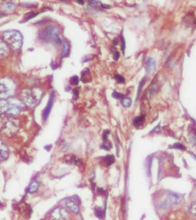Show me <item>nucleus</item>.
Segmentation results:
<instances>
[{
	"label": "nucleus",
	"mask_w": 196,
	"mask_h": 220,
	"mask_svg": "<svg viewBox=\"0 0 196 220\" xmlns=\"http://www.w3.org/2000/svg\"><path fill=\"white\" fill-rule=\"evenodd\" d=\"M43 91L37 87L24 88L21 92L22 100L26 106L33 107L40 102L43 96Z\"/></svg>",
	"instance_id": "nucleus-1"
},
{
	"label": "nucleus",
	"mask_w": 196,
	"mask_h": 220,
	"mask_svg": "<svg viewBox=\"0 0 196 220\" xmlns=\"http://www.w3.org/2000/svg\"><path fill=\"white\" fill-rule=\"evenodd\" d=\"M23 107V103L17 99L0 100V115L5 113L17 115L20 113Z\"/></svg>",
	"instance_id": "nucleus-2"
},
{
	"label": "nucleus",
	"mask_w": 196,
	"mask_h": 220,
	"mask_svg": "<svg viewBox=\"0 0 196 220\" xmlns=\"http://www.w3.org/2000/svg\"><path fill=\"white\" fill-rule=\"evenodd\" d=\"M4 41L13 50L19 49L22 45L23 38L22 33L16 30H10L2 34Z\"/></svg>",
	"instance_id": "nucleus-3"
},
{
	"label": "nucleus",
	"mask_w": 196,
	"mask_h": 220,
	"mask_svg": "<svg viewBox=\"0 0 196 220\" xmlns=\"http://www.w3.org/2000/svg\"><path fill=\"white\" fill-rule=\"evenodd\" d=\"M16 89L14 81L9 77L0 79V100L8 99L13 96Z\"/></svg>",
	"instance_id": "nucleus-4"
},
{
	"label": "nucleus",
	"mask_w": 196,
	"mask_h": 220,
	"mask_svg": "<svg viewBox=\"0 0 196 220\" xmlns=\"http://www.w3.org/2000/svg\"><path fill=\"white\" fill-rule=\"evenodd\" d=\"M59 29L54 26H48L40 33V37L44 41L49 42L61 43L59 37Z\"/></svg>",
	"instance_id": "nucleus-5"
},
{
	"label": "nucleus",
	"mask_w": 196,
	"mask_h": 220,
	"mask_svg": "<svg viewBox=\"0 0 196 220\" xmlns=\"http://www.w3.org/2000/svg\"><path fill=\"white\" fill-rule=\"evenodd\" d=\"M20 121L17 119L10 118L5 122L1 128V134L5 137H12L19 130Z\"/></svg>",
	"instance_id": "nucleus-6"
},
{
	"label": "nucleus",
	"mask_w": 196,
	"mask_h": 220,
	"mask_svg": "<svg viewBox=\"0 0 196 220\" xmlns=\"http://www.w3.org/2000/svg\"><path fill=\"white\" fill-rule=\"evenodd\" d=\"M181 201V197L174 193H169L166 195L161 202V206L163 208L169 207L172 205H177Z\"/></svg>",
	"instance_id": "nucleus-7"
},
{
	"label": "nucleus",
	"mask_w": 196,
	"mask_h": 220,
	"mask_svg": "<svg viewBox=\"0 0 196 220\" xmlns=\"http://www.w3.org/2000/svg\"><path fill=\"white\" fill-rule=\"evenodd\" d=\"M51 220H70V215L65 209L61 207L56 208L52 212Z\"/></svg>",
	"instance_id": "nucleus-8"
},
{
	"label": "nucleus",
	"mask_w": 196,
	"mask_h": 220,
	"mask_svg": "<svg viewBox=\"0 0 196 220\" xmlns=\"http://www.w3.org/2000/svg\"><path fill=\"white\" fill-rule=\"evenodd\" d=\"M55 92H52L48 100V102L47 103V105L45 108H44V110H43V119L44 121H45L48 118L49 114L51 111L52 107L53 104V102H54V98H55Z\"/></svg>",
	"instance_id": "nucleus-9"
},
{
	"label": "nucleus",
	"mask_w": 196,
	"mask_h": 220,
	"mask_svg": "<svg viewBox=\"0 0 196 220\" xmlns=\"http://www.w3.org/2000/svg\"><path fill=\"white\" fill-rule=\"evenodd\" d=\"M65 205L68 209L72 212L75 213H77L79 212V206L77 203L76 200L73 198L67 199L65 202Z\"/></svg>",
	"instance_id": "nucleus-10"
},
{
	"label": "nucleus",
	"mask_w": 196,
	"mask_h": 220,
	"mask_svg": "<svg viewBox=\"0 0 196 220\" xmlns=\"http://www.w3.org/2000/svg\"><path fill=\"white\" fill-rule=\"evenodd\" d=\"M9 155L8 146L0 140V162L5 161L8 158Z\"/></svg>",
	"instance_id": "nucleus-11"
},
{
	"label": "nucleus",
	"mask_w": 196,
	"mask_h": 220,
	"mask_svg": "<svg viewBox=\"0 0 196 220\" xmlns=\"http://www.w3.org/2000/svg\"><path fill=\"white\" fill-rule=\"evenodd\" d=\"M9 47L4 41L0 38V60H4L9 55Z\"/></svg>",
	"instance_id": "nucleus-12"
},
{
	"label": "nucleus",
	"mask_w": 196,
	"mask_h": 220,
	"mask_svg": "<svg viewBox=\"0 0 196 220\" xmlns=\"http://www.w3.org/2000/svg\"><path fill=\"white\" fill-rule=\"evenodd\" d=\"M156 69V61L154 59H150L149 60L147 66H146V71L148 73H153Z\"/></svg>",
	"instance_id": "nucleus-13"
},
{
	"label": "nucleus",
	"mask_w": 196,
	"mask_h": 220,
	"mask_svg": "<svg viewBox=\"0 0 196 220\" xmlns=\"http://www.w3.org/2000/svg\"><path fill=\"white\" fill-rule=\"evenodd\" d=\"M63 45V51L62 55L63 57H66L69 55L70 53V45L69 43L65 40L64 39L62 41Z\"/></svg>",
	"instance_id": "nucleus-14"
},
{
	"label": "nucleus",
	"mask_w": 196,
	"mask_h": 220,
	"mask_svg": "<svg viewBox=\"0 0 196 220\" xmlns=\"http://www.w3.org/2000/svg\"><path fill=\"white\" fill-rule=\"evenodd\" d=\"M15 8H16L15 4L10 2H6L2 6V9L6 12H11Z\"/></svg>",
	"instance_id": "nucleus-15"
},
{
	"label": "nucleus",
	"mask_w": 196,
	"mask_h": 220,
	"mask_svg": "<svg viewBox=\"0 0 196 220\" xmlns=\"http://www.w3.org/2000/svg\"><path fill=\"white\" fill-rule=\"evenodd\" d=\"M38 186H39V183H38L37 181H32V182H31V183L29 185V189H28L29 192L30 193H34L37 190Z\"/></svg>",
	"instance_id": "nucleus-16"
},
{
	"label": "nucleus",
	"mask_w": 196,
	"mask_h": 220,
	"mask_svg": "<svg viewBox=\"0 0 196 220\" xmlns=\"http://www.w3.org/2000/svg\"><path fill=\"white\" fill-rule=\"evenodd\" d=\"M122 104L124 107H129L130 106H131V104H132V100L130 97H126L123 98L122 100Z\"/></svg>",
	"instance_id": "nucleus-17"
},
{
	"label": "nucleus",
	"mask_w": 196,
	"mask_h": 220,
	"mask_svg": "<svg viewBox=\"0 0 196 220\" xmlns=\"http://www.w3.org/2000/svg\"><path fill=\"white\" fill-rule=\"evenodd\" d=\"M104 161L107 165L110 166L114 162V157L113 155H108L104 158Z\"/></svg>",
	"instance_id": "nucleus-18"
},
{
	"label": "nucleus",
	"mask_w": 196,
	"mask_h": 220,
	"mask_svg": "<svg viewBox=\"0 0 196 220\" xmlns=\"http://www.w3.org/2000/svg\"><path fill=\"white\" fill-rule=\"evenodd\" d=\"M145 81H146V77H144L142 81H140L139 84V87H138V92H137V98H138L139 95H140V93H141V91L142 89V87L144 85L145 83Z\"/></svg>",
	"instance_id": "nucleus-19"
},
{
	"label": "nucleus",
	"mask_w": 196,
	"mask_h": 220,
	"mask_svg": "<svg viewBox=\"0 0 196 220\" xmlns=\"http://www.w3.org/2000/svg\"><path fill=\"white\" fill-rule=\"evenodd\" d=\"M144 120V117L143 116H138V117H136L134 119V126H138L141 124L143 120Z\"/></svg>",
	"instance_id": "nucleus-20"
},
{
	"label": "nucleus",
	"mask_w": 196,
	"mask_h": 220,
	"mask_svg": "<svg viewBox=\"0 0 196 220\" xmlns=\"http://www.w3.org/2000/svg\"><path fill=\"white\" fill-rule=\"evenodd\" d=\"M69 82L73 85H77L79 83V78L78 76H73L69 79Z\"/></svg>",
	"instance_id": "nucleus-21"
},
{
	"label": "nucleus",
	"mask_w": 196,
	"mask_h": 220,
	"mask_svg": "<svg viewBox=\"0 0 196 220\" xmlns=\"http://www.w3.org/2000/svg\"><path fill=\"white\" fill-rule=\"evenodd\" d=\"M190 212L192 214L196 216V201L191 203L190 206Z\"/></svg>",
	"instance_id": "nucleus-22"
},
{
	"label": "nucleus",
	"mask_w": 196,
	"mask_h": 220,
	"mask_svg": "<svg viewBox=\"0 0 196 220\" xmlns=\"http://www.w3.org/2000/svg\"><path fill=\"white\" fill-rule=\"evenodd\" d=\"M38 13H33V12H31V13H26V14L25 16V18H24L25 19V22L28 21V20H30V19H31V18H33V17L36 16L37 15H38Z\"/></svg>",
	"instance_id": "nucleus-23"
},
{
	"label": "nucleus",
	"mask_w": 196,
	"mask_h": 220,
	"mask_svg": "<svg viewBox=\"0 0 196 220\" xmlns=\"http://www.w3.org/2000/svg\"><path fill=\"white\" fill-rule=\"evenodd\" d=\"M115 78L118 83H124L125 82V79L123 76L117 75L115 76Z\"/></svg>",
	"instance_id": "nucleus-24"
},
{
	"label": "nucleus",
	"mask_w": 196,
	"mask_h": 220,
	"mask_svg": "<svg viewBox=\"0 0 196 220\" xmlns=\"http://www.w3.org/2000/svg\"><path fill=\"white\" fill-rule=\"evenodd\" d=\"M123 96L124 95L122 93H120L117 91H114L112 93V96L115 99H120V98L123 97Z\"/></svg>",
	"instance_id": "nucleus-25"
},
{
	"label": "nucleus",
	"mask_w": 196,
	"mask_h": 220,
	"mask_svg": "<svg viewBox=\"0 0 196 220\" xmlns=\"http://www.w3.org/2000/svg\"><path fill=\"white\" fill-rule=\"evenodd\" d=\"M121 48L122 51L124 53V50H125V48H126V42H125V40L123 36L122 35L121 36Z\"/></svg>",
	"instance_id": "nucleus-26"
},
{
	"label": "nucleus",
	"mask_w": 196,
	"mask_h": 220,
	"mask_svg": "<svg viewBox=\"0 0 196 220\" xmlns=\"http://www.w3.org/2000/svg\"><path fill=\"white\" fill-rule=\"evenodd\" d=\"M92 57H93V56H92V55H86L85 56H84L82 63L87 62V61H88L89 60H91L92 59Z\"/></svg>",
	"instance_id": "nucleus-27"
},
{
	"label": "nucleus",
	"mask_w": 196,
	"mask_h": 220,
	"mask_svg": "<svg viewBox=\"0 0 196 220\" xmlns=\"http://www.w3.org/2000/svg\"><path fill=\"white\" fill-rule=\"evenodd\" d=\"M114 59L115 60H118L120 57V53L117 51V50H114Z\"/></svg>",
	"instance_id": "nucleus-28"
},
{
	"label": "nucleus",
	"mask_w": 196,
	"mask_h": 220,
	"mask_svg": "<svg viewBox=\"0 0 196 220\" xmlns=\"http://www.w3.org/2000/svg\"><path fill=\"white\" fill-rule=\"evenodd\" d=\"M101 6H102V7L104 9H108L111 8V6H110V5H108L102 4Z\"/></svg>",
	"instance_id": "nucleus-29"
},
{
	"label": "nucleus",
	"mask_w": 196,
	"mask_h": 220,
	"mask_svg": "<svg viewBox=\"0 0 196 220\" xmlns=\"http://www.w3.org/2000/svg\"><path fill=\"white\" fill-rule=\"evenodd\" d=\"M73 93L75 96H78V90L76 89H75L73 90Z\"/></svg>",
	"instance_id": "nucleus-30"
},
{
	"label": "nucleus",
	"mask_w": 196,
	"mask_h": 220,
	"mask_svg": "<svg viewBox=\"0 0 196 220\" xmlns=\"http://www.w3.org/2000/svg\"><path fill=\"white\" fill-rule=\"evenodd\" d=\"M76 2H77L79 4L81 5H83L84 4V1H77Z\"/></svg>",
	"instance_id": "nucleus-31"
}]
</instances>
